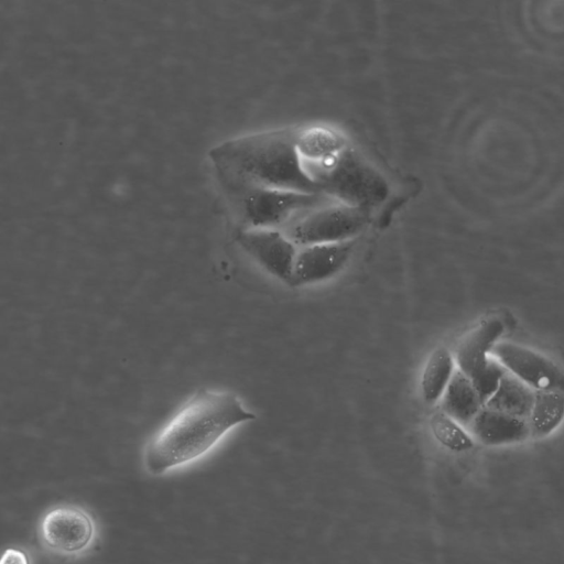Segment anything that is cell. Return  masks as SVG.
I'll list each match as a JSON object with an SVG mask.
<instances>
[{"instance_id": "5", "label": "cell", "mask_w": 564, "mask_h": 564, "mask_svg": "<svg viewBox=\"0 0 564 564\" xmlns=\"http://www.w3.org/2000/svg\"><path fill=\"white\" fill-rule=\"evenodd\" d=\"M36 535L41 546L53 556L77 560L94 549L99 528L94 514L83 506L58 503L41 516Z\"/></svg>"}, {"instance_id": "7", "label": "cell", "mask_w": 564, "mask_h": 564, "mask_svg": "<svg viewBox=\"0 0 564 564\" xmlns=\"http://www.w3.org/2000/svg\"><path fill=\"white\" fill-rule=\"evenodd\" d=\"M237 241L268 274L290 284L297 249L286 234L276 228H245Z\"/></svg>"}, {"instance_id": "4", "label": "cell", "mask_w": 564, "mask_h": 564, "mask_svg": "<svg viewBox=\"0 0 564 564\" xmlns=\"http://www.w3.org/2000/svg\"><path fill=\"white\" fill-rule=\"evenodd\" d=\"M232 196L247 228H276L322 205L336 202L322 193L221 182Z\"/></svg>"}, {"instance_id": "16", "label": "cell", "mask_w": 564, "mask_h": 564, "mask_svg": "<svg viewBox=\"0 0 564 564\" xmlns=\"http://www.w3.org/2000/svg\"><path fill=\"white\" fill-rule=\"evenodd\" d=\"M564 420V392L534 391L529 416L530 434L543 437L551 434Z\"/></svg>"}, {"instance_id": "13", "label": "cell", "mask_w": 564, "mask_h": 564, "mask_svg": "<svg viewBox=\"0 0 564 564\" xmlns=\"http://www.w3.org/2000/svg\"><path fill=\"white\" fill-rule=\"evenodd\" d=\"M349 144L330 128L315 126L297 131L296 147L303 163H321L332 159Z\"/></svg>"}, {"instance_id": "9", "label": "cell", "mask_w": 564, "mask_h": 564, "mask_svg": "<svg viewBox=\"0 0 564 564\" xmlns=\"http://www.w3.org/2000/svg\"><path fill=\"white\" fill-rule=\"evenodd\" d=\"M355 240L303 246L297 250L291 286L325 282L337 275L348 263Z\"/></svg>"}, {"instance_id": "1", "label": "cell", "mask_w": 564, "mask_h": 564, "mask_svg": "<svg viewBox=\"0 0 564 564\" xmlns=\"http://www.w3.org/2000/svg\"><path fill=\"white\" fill-rule=\"evenodd\" d=\"M254 413L229 391L200 389L149 441L143 466L163 476L207 455L236 426L253 421Z\"/></svg>"}, {"instance_id": "8", "label": "cell", "mask_w": 564, "mask_h": 564, "mask_svg": "<svg viewBox=\"0 0 564 564\" xmlns=\"http://www.w3.org/2000/svg\"><path fill=\"white\" fill-rule=\"evenodd\" d=\"M491 352L510 373L535 391L564 392V372L550 359L512 344H496Z\"/></svg>"}, {"instance_id": "19", "label": "cell", "mask_w": 564, "mask_h": 564, "mask_svg": "<svg viewBox=\"0 0 564 564\" xmlns=\"http://www.w3.org/2000/svg\"><path fill=\"white\" fill-rule=\"evenodd\" d=\"M0 564H33V560L26 549L9 546L3 551Z\"/></svg>"}, {"instance_id": "14", "label": "cell", "mask_w": 564, "mask_h": 564, "mask_svg": "<svg viewBox=\"0 0 564 564\" xmlns=\"http://www.w3.org/2000/svg\"><path fill=\"white\" fill-rule=\"evenodd\" d=\"M533 400L534 392L531 388L509 371H506L496 392L484 405L528 421Z\"/></svg>"}, {"instance_id": "12", "label": "cell", "mask_w": 564, "mask_h": 564, "mask_svg": "<svg viewBox=\"0 0 564 564\" xmlns=\"http://www.w3.org/2000/svg\"><path fill=\"white\" fill-rule=\"evenodd\" d=\"M441 401L442 411L463 425H468L482 408L474 384L460 370H455Z\"/></svg>"}, {"instance_id": "10", "label": "cell", "mask_w": 564, "mask_h": 564, "mask_svg": "<svg viewBox=\"0 0 564 564\" xmlns=\"http://www.w3.org/2000/svg\"><path fill=\"white\" fill-rule=\"evenodd\" d=\"M505 326L498 318H489L470 330L457 345L455 359L460 370L471 382L486 369L496 340Z\"/></svg>"}, {"instance_id": "3", "label": "cell", "mask_w": 564, "mask_h": 564, "mask_svg": "<svg viewBox=\"0 0 564 564\" xmlns=\"http://www.w3.org/2000/svg\"><path fill=\"white\" fill-rule=\"evenodd\" d=\"M303 166L321 193L338 203L370 212L389 195L386 178L349 145L329 160Z\"/></svg>"}, {"instance_id": "15", "label": "cell", "mask_w": 564, "mask_h": 564, "mask_svg": "<svg viewBox=\"0 0 564 564\" xmlns=\"http://www.w3.org/2000/svg\"><path fill=\"white\" fill-rule=\"evenodd\" d=\"M455 372V360L451 351L438 346L426 359L421 375V394L425 403L434 404L442 399Z\"/></svg>"}, {"instance_id": "6", "label": "cell", "mask_w": 564, "mask_h": 564, "mask_svg": "<svg viewBox=\"0 0 564 564\" xmlns=\"http://www.w3.org/2000/svg\"><path fill=\"white\" fill-rule=\"evenodd\" d=\"M369 219L368 210L332 202L293 219L285 234L301 247L349 241L366 228Z\"/></svg>"}, {"instance_id": "11", "label": "cell", "mask_w": 564, "mask_h": 564, "mask_svg": "<svg viewBox=\"0 0 564 564\" xmlns=\"http://www.w3.org/2000/svg\"><path fill=\"white\" fill-rule=\"evenodd\" d=\"M471 434L486 445H505L525 440L530 434L525 420L482 406L468 424Z\"/></svg>"}, {"instance_id": "17", "label": "cell", "mask_w": 564, "mask_h": 564, "mask_svg": "<svg viewBox=\"0 0 564 564\" xmlns=\"http://www.w3.org/2000/svg\"><path fill=\"white\" fill-rule=\"evenodd\" d=\"M429 424L433 437L452 452H465L474 446L473 438L460 427L459 423L443 411L434 413Z\"/></svg>"}, {"instance_id": "2", "label": "cell", "mask_w": 564, "mask_h": 564, "mask_svg": "<svg viewBox=\"0 0 564 564\" xmlns=\"http://www.w3.org/2000/svg\"><path fill=\"white\" fill-rule=\"evenodd\" d=\"M297 131L292 128L262 131L213 148L209 155L220 181L321 193L297 152Z\"/></svg>"}, {"instance_id": "18", "label": "cell", "mask_w": 564, "mask_h": 564, "mask_svg": "<svg viewBox=\"0 0 564 564\" xmlns=\"http://www.w3.org/2000/svg\"><path fill=\"white\" fill-rule=\"evenodd\" d=\"M506 371L507 370L500 362L490 358L484 372L471 382L482 405L496 392Z\"/></svg>"}]
</instances>
